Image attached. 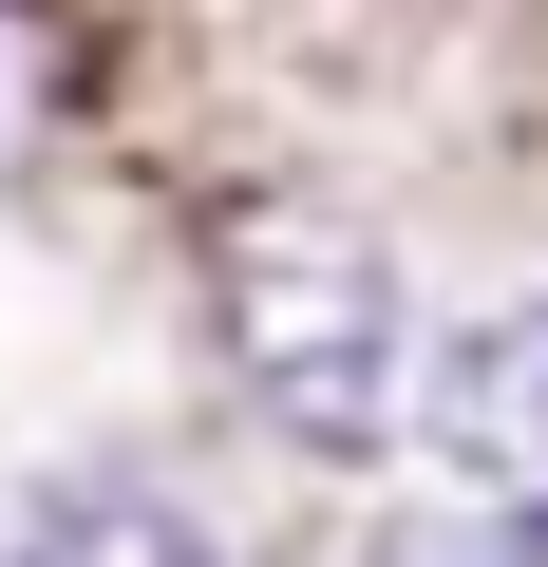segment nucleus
<instances>
[{
    "mask_svg": "<svg viewBox=\"0 0 548 567\" xmlns=\"http://www.w3.org/2000/svg\"><path fill=\"white\" fill-rule=\"evenodd\" d=\"M208 322H227V379L285 416L303 454H379L397 416H416V322H397V265H379V227H341V208H227L208 227Z\"/></svg>",
    "mask_w": 548,
    "mask_h": 567,
    "instance_id": "obj_1",
    "label": "nucleus"
},
{
    "mask_svg": "<svg viewBox=\"0 0 548 567\" xmlns=\"http://www.w3.org/2000/svg\"><path fill=\"white\" fill-rule=\"evenodd\" d=\"M416 435H435V473H473V492H529V511H548V303L454 322V341H435V379H416Z\"/></svg>",
    "mask_w": 548,
    "mask_h": 567,
    "instance_id": "obj_2",
    "label": "nucleus"
},
{
    "mask_svg": "<svg viewBox=\"0 0 548 567\" xmlns=\"http://www.w3.org/2000/svg\"><path fill=\"white\" fill-rule=\"evenodd\" d=\"M0 567H227V548H208V511L152 492V473H58L20 529H0Z\"/></svg>",
    "mask_w": 548,
    "mask_h": 567,
    "instance_id": "obj_3",
    "label": "nucleus"
},
{
    "mask_svg": "<svg viewBox=\"0 0 548 567\" xmlns=\"http://www.w3.org/2000/svg\"><path fill=\"white\" fill-rule=\"evenodd\" d=\"M360 567H454V548H416V529H379V548H360Z\"/></svg>",
    "mask_w": 548,
    "mask_h": 567,
    "instance_id": "obj_4",
    "label": "nucleus"
}]
</instances>
